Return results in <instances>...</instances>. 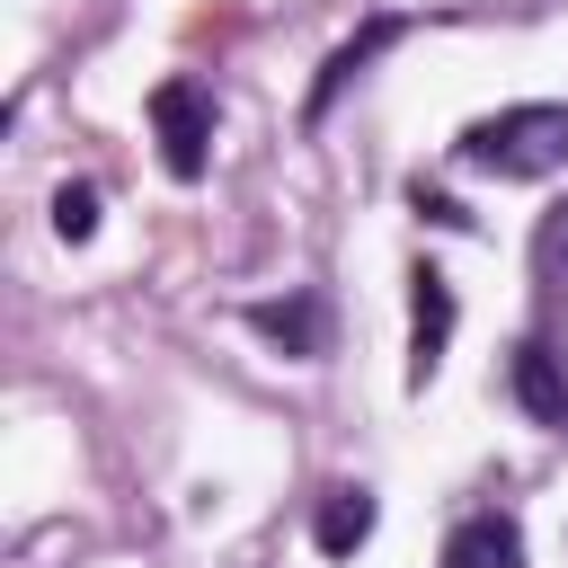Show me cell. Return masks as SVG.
<instances>
[{"label": "cell", "instance_id": "cell-8", "mask_svg": "<svg viewBox=\"0 0 568 568\" xmlns=\"http://www.w3.org/2000/svg\"><path fill=\"white\" fill-rule=\"evenodd\" d=\"M373 515H382L373 488H364V479H337V488L320 497V515H311V541H320L328 559H355V550L373 541Z\"/></svg>", "mask_w": 568, "mask_h": 568}, {"label": "cell", "instance_id": "cell-4", "mask_svg": "<svg viewBox=\"0 0 568 568\" xmlns=\"http://www.w3.org/2000/svg\"><path fill=\"white\" fill-rule=\"evenodd\" d=\"M399 36H408V18H390V9H382V18H364V27H355V36H346V44L328 53V62H320V80H311V98H302V115L320 124V115H328V106L346 98V80H364V71H373V53H390Z\"/></svg>", "mask_w": 568, "mask_h": 568}, {"label": "cell", "instance_id": "cell-2", "mask_svg": "<svg viewBox=\"0 0 568 568\" xmlns=\"http://www.w3.org/2000/svg\"><path fill=\"white\" fill-rule=\"evenodd\" d=\"M151 133H160V169L178 178V186H195L204 169H213V89L204 80H160L151 89Z\"/></svg>", "mask_w": 568, "mask_h": 568}, {"label": "cell", "instance_id": "cell-1", "mask_svg": "<svg viewBox=\"0 0 568 568\" xmlns=\"http://www.w3.org/2000/svg\"><path fill=\"white\" fill-rule=\"evenodd\" d=\"M453 151L479 178H550L568 160V106H497V115L462 124Z\"/></svg>", "mask_w": 568, "mask_h": 568}, {"label": "cell", "instance_id": "cell-5", "mask_svg": "<svg viewBox=\"0 0 568 568\" xmlns=\"http://www.w3.org/2000/svg\"><path fill=\"white\" fill-rule=\"evenodd\" d=\"M506 390L524 399V417H532V426L568 435V373H559V355H550L541 337H524V346H515V364H506Z\"/></svg>", "mask_w": 568, "mask_h": 568}, {"label": "cell", "instance_id": "cell-9", "mask_svg": "<svg viewBox=\"0 0 568 568\" xmlns=\"http://www.w3.org/2000/svg\"><path fill=\"white\" fill-rule=\"evenodd\" d=\"M53 231H62V240H89V231H98V186H62V195H53Z\"/></svg>", "mask_w": 568, "mask_h": 568}, {"label": "cell", "instance_id": "cell-11", "mask_svg": "<svg viewBox=\"0 0 568 568\" xmlns=\"http://www.w3.org/2000/svg\"><path fill=\"white\" fill-rule=\"evenodd\" d=\"M408 204H417V213H426V222H444V231H470V213H462V204H453V195H435V186H426V178H417V186H408Z\"/></svg>", "mask_w": 568, "mask_h": 568}, {"label": "cell", "instance_id": "cell-6", "mask_svg": "<svg viewBox=\"0 0 568 568\" xmlns=\"http://www.w3.org/2000/svg\"><path fill=\"white\" fill-rule=\"evenodd\" d=\"M248 328H257L266 346H284L293 364H311V355H328V311H320V293H284V302H248Z\"/></svg>", "mask_w": 568, "mask_h": 568}, {"label": "cell", "instance_id": "cell-7", "mask_svg": "<svg viewBox=\"0 0 568 568\" xmlns=\"http://www.w3.org/2000/svg\"><path fill=\"white\" fill-rule=\"evenodd\" d=\"M435 568H524V524L515 515H462L453 532H444V559Z\"/></svg>", "mask_w": 568, "mask_h": 568}, {"label": "cell", "instance_id": "cell-10", "mask_svg": "<svg viewBox=\"0 0 568 568\" xmlns=\"http://www.w3.org/2000/svg\"><path fill=\"white\" fill-rule=\"evenodd\" d=\"M532 266H541V275H568V204L541 213V231H532Z\"/></svg>", "mask_w": 568, "mask_h": 568}, {"label": "cell", "instance_id": "cell-3", "mask_svg": "<svg viewBox=\"0 0 568 568\" xmlns=\"http://www.w3.org/2000/svg\"><path fill=\"white\" fill-rule=\"evenodd\" d=\"M444 346H453V284L435 266H408V390L444 373Z\"/></svg>", "mask_w": 568, "mask_h": 568}]
</instances>
